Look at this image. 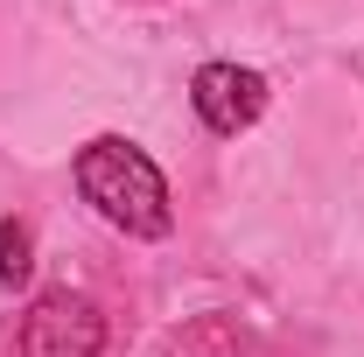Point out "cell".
I'll use <instances>...</instances> for the list:
<instances>
[{"mask_svg":"<svg viewBox=\"0 0 364 357\" xmlns=\"http://www.w3.org/2000/svg\"><path fill=\"white\" fill-rule=\"evenodd\" d=\"M70 176H77V196L112 231H127V238H168L176 231L168 176L147 161V147H134V140H119V134H98V140L77 147Z\"/></svg>","mask_w":364,"mask_h":357,"instance_id":"obj_1","label":"cell"},{"mask_svg":"<svg viewBox=\"0 0 364 357\" xmlns=\"http://www.w3.org/2000/svg\"><path fill=\"white\" fill-rule=\"evenodd\" d=\"M189 105H196V119L210 127V134H245L259 112H267V78L259 70H245V63H203L196 78H189Z\"/></svg>","mask_w":364,"mask_h":357,"instance_id":"obj_3","label":"cell"},{"mask_svg":"<svg viewBox=\"0 0 364 357\" xmlns=\"http://www.w3.org/2000/svg\"><path fill=\"white\" fill-rule=\"evenodd\" d=\"M14 357H105V309L70 287L36 294L14 329Z\"/></svg>","mask_w":364,"mask_h":357,"instance_id":"obj_2","label":"cell"},{"mask_svg":"<svg viewBox=\"0 0 364 357\" xmlns=\"http://www.w3.org/2000/svg\"><path fill=\"white\" fill-rule=\"evenodd\" d=\"M28 273H36V231H28L21 218H0V280L21 287Z\"/></svg>","mask_w":364,"mask_h":357,"instance_id":"obj_4","label":"cell"}]
</instances>
